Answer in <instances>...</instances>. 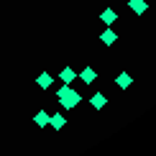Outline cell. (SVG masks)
Segmentation results:
<instances>
[{
	"instance_id": "1",
	"label": "cell",
	"mask_w": 156,
	"mask_h": 156,
	"mask_svg": "<svg viewBox=\"0 0 156 156\" xmlns=\"http://www.w3.org/2000/svg\"><path fill=\"white\" fill-rule=\"evenodd\" d=\"M56 100H59V108L64 113H69V110L80 108L82 105V92L80 90H74L72 84H59V92H54Z\"/></svg>"
},
{
	"instance_id": "2",
	"label": "cell",
	"mask_w": 156,
	"mask_h": 156,
	"mask_svg": "<svg viewBox=\"0 0 156 156\" xmlns=\"http://www.w3.org/2000/svg\"><path fill=\"white\" fill-rule=\"evenodd\" d=\"M113 82H115V87H118L120 92H128V90L136 84V80H133V74H131V72H118Z\"/></svg>"
},
{
	"instance_id": "3",
	"label": "cell",
	"mask_w": 156,
	"mask_h": 156,
	"mask_svg": "<svg viewBox=\"0 0 156 156\" xmlns=\"http://www.w3.org/2000/svg\"><path fill=\"white\" fill-rule=\"evenodd\" d=\"M77 80H80L82 84H87V87H92V84L97 82V69L87 64V67H82L80 72H77Z\"/></svg>"
},
{
	"instance_id": "4",
	"label": "cell",
	"mask_w": 156,
	"mask_h": 156,
	"mask_svg": "<svg viewBox=\"0 0 156 156\" xmlns=\"http://www.w3.org/2000/svg\"><path fill=\"white\" fill-rule=\"evenodd\" d=\"M118 38H120V34L113 28V26H105V31H100V44H102V46H108V49L115 46Z\"/></svg>"
},
{
	"instance_id": "5",
	"label": "cell",
	"mask_w": 156,
	"mask_h": 156,
	"mask_svg": "<svg viewBox=\"0 0 156 156\" xmlns=\"http://www.w3.org/2000/svg\"><path fill=\"white\" fill-rule=\"evenodd\" d=\"M54 84H56V77L51 74V72H38V74H36V87H38V90L46 92V90H51Z\"/></svg>"
},
{
	"instance_id": "6",
	"label": "cell",
	"mask_w": 156,
	"mask_h": 156,
	"mask_svg": "<svg viewBox=\"0 0 156 156\" xmlns=\"http://www.w3.org/2000/svg\"><path fill=\"white\" fill-rule=\"evenodd\" d=\"M49 128L56 131V133H62L64 128H67V115H64V113H51L49 115Z\"/></svg>"
},
{
	"instance_id": "7",
	"label": "cell",
	"mask_w": 156,
	"mask_h": 156,
	"mask_svg": "<svg viewBox=\"0 0 156 156\" xmlns=\"http://www.w3.org/2000/svg\"><path fill=\"white\" fill-rule=\"evenodd\" d=\"M108 105H110V100H108L102 92H92V95H90V108H92V110L100 113V110H105Z\"/></svg>"
},
{
	"instance_id": "8",
	"label": "cell",
	"mask_w": 156,
	"mask_h": 156,
	"mask_svg": "<svg viewBox=\"0 0 156 156\" xmlns=\"http://www.w3.org/2000/svg\"><path fill=\"white\" fill-rule=\"evenodd\" d=\"M118 18H120V13L115 10V8L100 10V23H102V26H115V23H118Z\"/></svg>"
},
{
	"instance_id": "9",
	"label": "cell",
	"mask_w": 156,
	"mask_h": 156,
	"mask_svg": "<svg viewBox=\"0 0 156 156\" xmlns=\"http://www.w3.org/2000/svg\"><path fill=\"white\" fill-rule=\"evenodd\" d=\"M59 82H62V84H72V82H77V69H74V67H64L62 72H59Z\"/></svg>"
},
{
	"instance_id": "10",
	"label": "cell",
	"mask_w": 156,
	"mask_h": 156,
	"mask_svg": "<svg viewBox=\"0 0 156 156\" xmlns=\"http://www.w3.org/2000/svg\"><path fill=\"white\" fill-rule=\"evenodd\" d=\"M128 8H131L136 16H144L148 10V0H128Z\"/></svg>"
},
{
	"instance_id": "11",
	"label": "cell",
	"mask_w": 156,
	"mask_h": 156,
	"mask_svg": "<svg viewBox=\"0 0 156 156\" xmlns=\"http://www.w3.org/2000/svg\"><path fill=\"white\" fill-rule=\"evenodd\" d=\"M49 115H51V113H46V110H38V113L34 115V126H38V128H49Z\"/></svg>"
},
{
	"instance_id": "12",
	"label": "cell",
	"mask_w": 156,
	"mask_h": 156,
	"mask_svg": "<svg viewBox=\"0 0 156 156\" xmlns=\"http://www.w3.org/2000/svg\"><path fill=\"white\" fill-rule=\"evenodd\" d=\"M154 3H156V0H154Z\"/></svg>"
}]
</instances>
